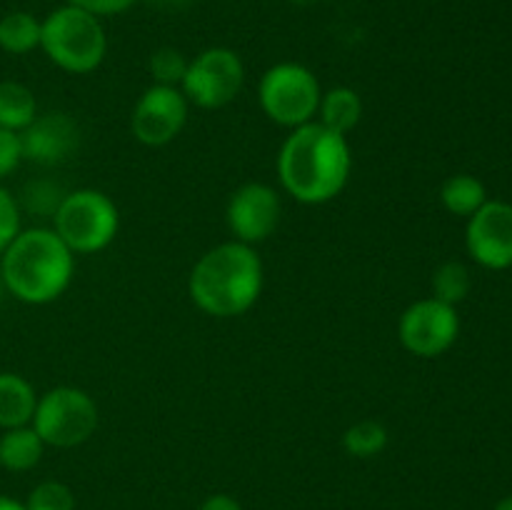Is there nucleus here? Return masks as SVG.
<instances>
[{"label":"nucleus","instance_id":"nucleus-1","mask_svg":"<svg viewBox=\"0 0 512 510\" xmlns=\"http://www.w3.org/2000/svg\"><path fill=\"white\" fill-rule=\"evenodd\" d=\"M353 153L348 135L313 120L290 130L278 153V178L298 203L323 205L338 198L350 180Z\"/></svg>","mask_w":512,"mask_h":510},{"label":"nucleus","instance_id":"nucleus-2","mask_svg":"<svg viewBox=\"0 0 512 510\" xmlns=\"http://www.w3.org/2000/svg\"><path fill=\"white\" fill-rule=\"evenodd\" d=\"M263 260L253 245L228 240L200 255L188 280L195 308L213 318H238L263 293Z\"/></svg>","mask_w":512,"mask_h":510},{"label":"nucleus","instance_id":"nucleus-3","mask_svg":"<svg viewBox=\"0 0 512 510\" xmlns=\"http://www.w3.org/2000/svg\"><path fill=\"white\" fill-rule=\"evenodd\" d=\"M75 255L55 230H20L0 255L5 290L28 305H48L70 288Z\"/></svg>","mask_w":512,"mask_h":510},{"label":"nucleus","instance_id":"nucleus-4","mask_svg":"<svg viewBox=\"0 0 512 510\" xmlns=\"http://www.w3.org/2000/svg\"><path fill=\"white\" fill-rule=\"evenodd\" d=\"M40 48L65 73L88 75L105 60L108 35L100 18L65 3L43 20Z\"/></svg>","mask_w":512,"mask_h":510},{"label":"nucleus","instance_id":"nucleus-5","mask_svg":"<svg viewBox=\"0 0 512 510\" xmlns=\"http://www.w3.org/2000/svg\"><path fill=\"white\" fill-rule=\"evenodd\" d=\"M53 230L73 255L100 253L120 230L118 205L100 190L80 188L63 195L53 213Z\"/></svg>","mask_w":512,"mask_h":510},{"label":"nucleus","instance_id":"nucleus-6","mask_svg":"<svg viewBox=\"0 0 512 510\" xmlns=\"http://www.w3.org/2000/svg\"><path fill=\"white\" fill-rule=\"evenodd\" d=\"M258 98L260 108L273 123L295 130L313 123L323 90L310 68L300 63H278L260 78Z\"/></svg>","mask_w":512,"mask_h":510},{"label":"nucleus","instance_id":"nucleus-7","mask_svg":"<svg viewBox=\"0 0 512 510\" xmlns=\"http://www.w3.org/2000/svg\"><path fill=\"white\" fill-rule=\"evenodd\" d=\"M98 405L85 390L73 385H58L45 395H38L35 415L30 420L35 433L53 448H75L90 440L98 430Z\"/></svg>","mask_w":512,"mask_h":510},{"label":"nucleus","instance_id":"nucleus-8","mask_svg":"<svg viewBox=\"0 0 512 510\" xmlns=\"http://www.w3.org/2000/svg\"><path fill=\"white\" fill-rule=\"evenodd\" d=\"M243 83L245 65L240 55L235 50L215 45L188 60L180 90L190 105H198L203 110H218L238 98Z\"/></svg>","mask_w":512,"mask_h":510},{"label":"nucleus","instance_id":"nucleus-9","mask_svg":"<svg viewBox=\"0 0 512 510\" xmlns=\"http://www.w3.org/2000/svg\"><path fill=\"white\" fill-rule=\"evenodd\" d=\"M460 335V315L455 305L438 298L415 300L398 320V338L408 353L418 358H438L448 353Z\"/></svg>","mask_w":512,"mask_h":510},{"label":"nucleus","instance_id":"nucleus-10","mask_svg":"<svg viewBox=\"0 0 512 510\" xmlns=\"http://www.w3.org/2000/svg\"><path fill=\"white\" fill-rule=\"evenodd\" d=\"M190 103L180 88L150 85L135 103L130 115V130L135 140L148 148H163L183 133L188 123Z\"/></svg>","mask_w":512,"mask_h":510},{"label":"nucleus","instance_id":"nucleus-11","mask_svg":"<svg viewBox=\"0 0 512 510\" xmlns=\"http://www.w3.org/2000/svg\"><path fill=\"white\" fill-rule=\"evenodd\" d=\"M465 248L483 268H512V205L505 200H488L478 213L470 215Z\"/></svg>","mask_w":512,"mask_h":510},{"label":"nucleus","instance_id":"nucleus-12","mask_svg":"<svg viewBox=\"0 0 512 510\" xmlns=\"http://www.w3.org/2000/svg\"><path fill=\"white\" fill-rule=\"evenodd\" d=\"M225 220L233 240L258 245L275 233L280 223V195L265 183H245L230 195Z\"/></svg>","mask_w":512,"mask_h":510},{"label":"nucleus","instance_id":"nucleus-13","mask_svg":"<svg viewBox=\"0 0 512 510\" xmlns=\"http://www.w3.org/2000/svg\"><path fill=\"white\" fill-rule=\"evenodd\" d=\"M20 135L23 160L40 165H58L78 150L80 130L65 113H43Z\"/></svg>","mask_w":512,"mask_h":510},{"label":"nucleus","instance_id":"nucleus-14","mask_svg":"<svg viewBox=\"0 0 512 510\" xmlns=\"http://www.w3.org/2000/svg\"><path fill=\"white\" fill-rule=\"evenodd\" d=\"M38 405V393L33 383L18 373H0V428H20L30 425Z\"/></svg>","mask_w":512,"mask_h":510},{"label":"nucleus","instance_id":"nucleus-15","mask_svg":"<svg viewBox=\"0 0 512 510\" xmlns=\"http://www.w3.org/2000/svg\"><path fill=\"white\" fill-rule=\"evenodd\" d=\"M45 443L35 433L33 425H20V428L3 430L0 435V465L13 473H25L35 468L43 458Z\"/></svg>","mask_w":512,"mask_h":510},{"label":"nucleus","instance_id":"nucleus-16","mask_svg":"<svg viewBox=\"0 0 512 510\" xmlns=\"http://www.w3.org/2000/svg\"><path fill=\"white\" fill-rule=\"evenodd\" d=\"M318 123H323L325 128L335 130V133L348 135L350 130H355V125L363 118V100L348 85H338V88H330L328 93H323L318 105Z\"/></svg>","mask_w":512,"mask_h":510},{"label":"nucleus","instance_id":"nucleus-17","mask_svg":"<svg viewBox=\"0 0 512 510\" xmlns=\"http://www.w3.org/2000/svg\"><path fill=\"white\" fill-rule=\"evenodd\" d=\"M38 118V100L33 90L15 80L0 83V128L23 133Z\"/></svg>","mask_w":512,"mask_h":510},{"label":"nucleus","instance_id":"nucleus-18","mask_svg":"<svg viewBox=\"0 0 512 510\" xmlns=\"http://www.w3.org/2000/svg\"><path fill=\"white\" fill-rule=\"evenodd\" d=\"M440 200L448 213L458 215V218H470L488 203V190H485L483 180H478L475 175L458 173L445 180L440 188Z\"/></svg>","mask_w":512,"mask_h":510},{"label":"nucleus","instance_id":"nucleus-19","mask_svg":"<svg viewBox=\"0 0 512 510\" xmlns=\"http://www.w3.org/2000/svg\"><path fill=\"white\" fill-rule=\"evenodd\" d=\"M40 30L43 20L35 18L33 13L15 10L0 18V50L10 55H28L40 48Z\"/></svg>","mask_w":512,"mask_h":510},{"label":"nucleus","instance_id":"nucleus-20","mask_svg":"<svg viewBox=\"0 0 512 510\" xmlns=\"http://www.w3.org/2000/svg\"><path fill=\"white\" fill-rule=\"evenodd\" d=\"M388 430L378 420H360L350 425L343 435L345 453L353 458H375L388 448Z\"/></svg>","mask_w":512,"mask_h":510},{"label":"nucleus","instance_id":"nucleus-21","mask_svg":"<svg viewBox=\"0 0 512 510\" xmlns=\"http://www.w3.org/2000/svg\"><path fill=\"white\" fill-rule=\"evenodd\" d=\"M470 288H473V278H470V270L460 260H448L433 273V298L443 300V303H463L468 298Z\"/></svg>","mask_w":512,"mask_h":510},{"label":"nucleus","instance_id":"nucleus-22","mask_svg":"<svg viewBox=\"0 0 512 510\" xmlns=\"http://www.w3.org/2000/svg\"><path fill=\"white\" fill-rule=\"evenodd\" d=\"M150 75H153L155 85H170V88H180L188 70V58L175 48H158L150 55L148 63Z\"/></svg>","mask_w":512,"mask_h":510},{"label":"nucleus","instance_id":"nucleus-23","mask_svg":"<svg viewBox=\"0 0 512 510\" xmlns=\"http://www.w3.org/2000/svg\"><path fill=\"white\" fill-rule=\"evenodd\" d=\"M28 510H75V495L60 480H43L25 500Z\"/></svg>","mask_w":512,"mask_h":510},{"label":"nucleus","instance_id":"nucleus-24","mask_svg":"<svg viewBox=\"0 0 512 510\" xmlns=\"http://www.w3.org/2000/svg\"><path fill=\"white\" fill-rule=\"evenodd\" d=\"M20 233V210L13 195L0 185V255Z\"/></svg>","mask_w":512,"mask_h":510},{"label":"nucleus","instance_id":"nucleus-25","mask_svg":"<svg viewBox=\"0 0 512 510\" xmlns=\"http://www.w3.org/2000/svg\"><path fill=\"white\" fill-rule=\"evenodd\" d=\"M23 160V150H20V135L13 130L0 128V180L8 178Z\"/></svg>","mask_w":512,"mask_h":510},{"label":"nucleus","instance_id":"nucleus-26","mask_svg":"<svg viewBox=\"0 0 512 510\" xmlns=\"http://www.w3.org/2000/svg\"><path fill=\"white\" fill-rule=\"evenodd\" d=\"M138 0H68L73 8L85 10V13L95 15V18H110V15H120L130 10Z\"/></svg>","mask_w":512,"mask_h":510},{"label":"nucleus","instance_id":"nucleus-27","mask_svg":"<svg viewBox=\"0 0 512 510\" xmlns=\"http://www.w3.org/2000/svg\"><path fill=\"white\" fill-rule=\"evenodd\" d=\"M200 510H243V508H240V503L235 498H230V495L225 493H218V495H210V498L200 505Z\"/></svg>","mask_w":512,"mask_h":510},{"label":"nucleus","instance_id":"nucleus-28","mask_svg":"<svg viewBox=\"0 0 512 510\" xmlns=\"http://www.w3.org/2000/svg\"><path fill=\"white\" fill-rule=\"evenodd\" d=\"M0 510H28L25 503H18L15 498H8V495H0Z\"/></svg>","mask_w":512,"mask_h":510},{"label":"nucleus","instance_id":"nucleus-29","mask_svg":"<svg viewBox=\"0 0 512 510\" xmlns=\"http://www.w3.org/2000/svg\"><path fill=\"white\" fill-rule=\"evenodd\" d=\"M148 3L158 5V8H185L190 0H148Z\"/></svg>","mask_w":512,"mask_h":510},{"label":"nucleus","instance_id":"nucleus-30","mask_svg":"<svg viewBox=\"0 0 512 510\" xmlns=\"http://www.w3.org/2000/svg\"><path fill=\"white\" fill-rule=\"evenodd\" d=\"M495 510H512V495H508V498L500 500V503L495 505Z\"/></svg>","mask_w":512,"mask_h":510},{"label":"nucleus","instance_id":"nucleus-31","mask_svg":"<svg viewBox=\"0 0 512 510\" xmlns=\"http://www.w3.org/2000/svg\"><path fill=\"white\" fill-rule=\"evenodd\" d=\"M8 293V290H5V283H3V275H0V298H3V295Z\"/></svg>","mask_w":512,"mask_h":510}]
</instances>
